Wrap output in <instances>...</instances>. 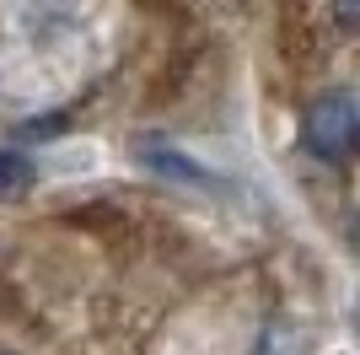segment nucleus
<instances>
[{"mask_svg": "<svg viewBox=\"0 0 360 355\" xmlns=\"http://www.w3.org/2000/svg\"><path fill=\"white\" fill-rule=\"evenodd\" d=\"M355 135H360V113H355V92L333 87L323 92L312 108H307V124H301V146L307 156L317 162H349V151H355Z\"/></svg>", "mask_w": 360, "mask_h": 355, "instance_id": "1", "label": "nucleus"}, {"mask_svg": "<svg viewBox=\"0 0 360 355\" xmlns=\"http://www.w3.org/2000/svg\"><path fill=\"white\" fill-rule=\"evenodd\" d=\"M32 183H38V167H32V156H22V151H0V199L27 194Z\"/></svg>", "mask_w": 360, "mask_h": 355, "instance_id": "2", "label": "nucleus"}, {"mask_svg": "<svg viewBox=\"0 0 360 355\" xmlns=\"http://www.w3.org/2000/svg\"><path fill=\"white\" fill-rule=\"evenodd\" d=\"M339 27H345V32L355 27V0H339Z\"/></svg>", "mask_w": 360, "mask_h": 355, "instance_id": "3", "label": "nucleus"}]
</instances>
